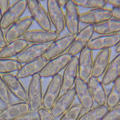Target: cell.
Returning a JSON list of instances; mask_svg holds the SVG:
<instances>
[{"mask_svg":"<svg viewBox=\"0 0 120 120\" xmlns=\"http://www.w3.org/2000/svg\"><path fill=\"white\" fill-rule=\"evenodd\" d=\"M22 66L15 58H0V75L12 73L19 71Z\"/></svg>","mask_w":120,"mask_h":120,"instance_id":"f1b7e54d","label":"cell"},{"mask_svg":"<svg viewBox=\"0 0 120 120\" xmlns=\"http://www.w3.org/2000/svg\"><path fill=\"white\" fill-rule=\"evenodd\" d=\"M105 105H98L81 114L78 120H101L109 110Z\"/></svg>","mask_w":120,"mask_h":120,"instance_id":"83f0119b","label":"cell"},{"mask_svg":"<svg viewBox=\"0 0 120 120\" xmlns=\"http://www.w3.org/2000/svg\"><path fill=\"white\" fill-rule=\"evenodd\" d=\"M82 111L79 104H74L60 117L59 120H78Z\"/></svg>","mask_w":120,"mask_h":120,"instance_id":"4dcf8cb0","label":"cell"},{"mask_svg":"<svg viewBox=\"0 0 120 120\" xmlns=\"http://www.w3.org/2000/svg\"><path fill=\"white\" fill-rule=\"evenodd\" d=\"M94 33L99 35H110L120 33V20L111 18L94 25Z\"/></svg>","mask_w":120,"mask_h":120,"instance_id":"484cf974","label":"cell"},{"mask_svg":"<svg viewBox=\"0 0 120 120\" xmlns=\"http://www.w3.org/2000/svg\"><path fill=\"white\" fill-rule=\"evenodd\" d=\"M75 98L74 87L61 93L50 111L53 118H60L73 105Z\"/></svg>","mask_w":120,"mask_h":120,"instance_id":"4fadbf2b","label":"cell"},{"mask_svg":"<svg viewBox=\"0 0 120 120\" xmlns=\"http://www.w3.org/2000/svg\"><path fill=\"white\" fill-rule=\"evenodd\" d=\"M33 19L30 16L22 17L7 30L5 35L8 43L13 41L23 38L33 24Z\"/></svg>","mask_w":120,"mask_h":120,"instance_id":"30bf717a","label":"cell"},{"mask_svg":"<svg viewBox=\"0 0 120 120\" xmlns=\"http://www.w3.org/2000/svg\"><path fill=\"white\" fill-rule=\"evenodd\" d=\"M120 42V33L110 35H99L93 38L87 47L92 50L111 49Z\"/></svg>","mask_w":120,"mask_h":120,"instance_id":"ffe728a7","label":"cell"},{"mask_svg":"<svg viewBox=\"0 0 120 120\" xmlns=\"http://www.w3.org/2000/svg\"><path fill=\"white\" fill-rule=\"evenodd\" d=\"M75 36L68 34L59 37L50 43L42 57L49 61L66 52L71 45Z\"/></svg>","mask_w":120,"mask_h":120,"instance_id":"8992f818","label":"cell"},{"mask_svg":"<svg viewBox=\"0 0 120 120\" xmlns=\"http://www.w3.org/2000/svg\"><path fill=\"white\" fill-rule=\"evenodd\" d=\"M3 30L0 26V49H1L4 47L7 44Z\"/></svg>","mask_w":120,"mask_h":120,"instance_id":"74e56055","label":"cell"},{"mask_svg":"<svg viewBox=\"0 0 120 120\" xmlns=\"http://www.w3.org/2000/svg\"><path fill=\"white\" fill-rule=\"evenodd\" d=\"M10 94L21 101L27 102V90L20 79L12 73L1 75Z\"/></svg>","mask_w":120,"mask_h":120,"instance_id":"ac0fdd59","label":"cell"},{"mask_svg":"<svg viewBox=\"0 0 120 120\" xmlns=\"http://www.w3.org/2000/svg\"><path fill=\"white\" fill-rule=\"evenodd\" d=\"M111 49L100 50L93 61L91 76L99 78L102 76L110 61Z\"/></svg>","mask_w":120,"mask_h":120,"instance_id":"7402d4cb","label":"cell"},{"mask_svg":"<svg viewBox=\"0 0 120 120\" xmlns=\"http://www.w3.org/2000/svg\"><path fill=\"white\" fill-rule=\"evenodd\" d=\"M40 74L31 77L27 90V102L30 107V111L37 112L42 106V83Z\"/></svg>","mask_w":120,"mask_h":120,"instance_id":"6da1fadb","label":"cell"},{"mask_svg":"<svg viewBox=\"0 0 120 120\" xmlns=\"http://www.w3.org/2000/svg\"><path fill=\"white\" fill-rule=\"evenodd\" d=\"M62 88V75L52 77L43 94L42 107L50 111L61 94Z\"/></svg>","mask_w":120,"mask_h":120,"instance_id":"5b68a950","label":"cell"},{"mask_svg":"<svg viewBox=\"0 0 120 120\" xmlns=\"http://www.w3.org/2000/svg\"><path fill=\"white\" fill-rule=\"evenodd\" d=\"M34 117L33 113L30 112L13 120H33Z\"/></svg>","mask_w":120,"mask_h":120,"instance_id":"8d00e7d4","label":"cell"},{"mask_svg":"<svg viewBox=\"0 0 120 120\" xmlns=\"http://www.w3.org/2000/svg\"><path fill=\"white\" fill-rule=\"evenodd\" d=\"M115 51L117 54H120V42L116 44L115 46Z\"/></svg>","mask_w":120,"mask_h":120,"instance_id":"60d3db41","label":"cell"},{"mask_svg":"<svg viewBox=\"0 0 120 120\" xmlns=\"http://www.w3.org/2000/svg\"><path fill=\"white\" fill-rule=\"evenodd\" d=\"M29 45V43L23 38L13 41L8 43L1 49L0 58L11 59L16 57Z\"/></svg>","mask_w":120,"mask_h":120,"instance_id":"d4e9b609","label":"cell"},{"mask_svg":"<svg viewBox=\"0 0 120 120\" xmlns=\"http://www.w3.org/2000/svg\"><path fill=\"white\" fill-rule=\"evenodd\" d=\"M78 7L91 9L104 8L107 4L105 0H74Z\"/></svg>","mask_w":120,"mask_h":120,"instance_id":"f546056e","label":"cell"},{"mask_svg":"<svg viewBox=\"0 0 120 120\" xmlns=\"http://www.w3.org/2000/svg\"><path fill=\"white\" fill-rule=\"evenodd\" d=\"M120 77V54H117L110 61L102 75L101 81L104 86L113 83Z\"/></svg>","mask_w":120,"mask_h":120,"instance_id":"603a6c76","label":"cell"},{"mask_svg":"<svg viewBox=\"0 0 120 120\" xmlns=\"http://www.w3.org/2000/svg\"><path fill=\"white\" fill-rule=\"evenodd\" d=\"M57 1L60 7L62 9L65 8L68 2L67 0H57Z\"/></svg>","mask_w":120,"mask_h":120,"instance_id":"ab89813d","label":"cell"},{"mask_svg":"<svg viewBox=\"0 0 120 120\" xmlns=\"http://www.w3.org/2000/svg\"><path fill=\"white\" fill-rule=\"evenodd\" d=\"M107 4L112 5L113 7H120V0H107Z\"/></svg>","mask_w":120,"mask_h":120,"instance_id":"f35d334b","label":"cell"},{"mask_svg":"<svg viewBox=\"0 0 120 120\" xmlns=\"http://www.w3.org/2000/svg\"><path fill=\"white\" fill-rule=\"evenodd\" d=\"M48 61L42 57L36 60L24 64L22 66L16 75L19 79L27 78L39 74Z\"/></svg>","mask_w":120,"mask_h":120,"instance_id":"44dd1931","label":"cell"},{"mask_svg":"<svg viewBox=\"0 0 120 120\" xmlns=\"http://www.w3.org/2000/svg\"><path fill=\"white\" fill-rule=\"evenodd\" d=\"M10 2L8 0H0V11L2 15L10 7Z\"/></svg>","mask_w":120,"mask_h":120,"instance_id":"e575fe53","label":"cell"},{"mask_svg":"<svg viewBox=\"0 0 120 120\" xmlns=\"http://www.w3.org/2000/svg\"><path fill=\"white\" fill-rule=\"evenodd\" d=\"M78 77V57H71L67 66L64 69L62 75V93L74 87Z\"/></svg>","mask_w":120,"mask_h":120,"instance_id":"5bb4252c","label":"cell"},{"mask_svg":"<svg viewBox=\"0 0 120 120\" xmlns=\"http://www.w3.org/2000/svg\"><path fill=\"white\" fill-rule=\"evenodd\" d=\"M101 120H120V104L109 109Z\"/></svg>","mask_w":120,"mask_h":120,"instance_id":"d6a6232c","label":"cell"},{"mask_svg":"<svg viewBox=\"0 0 120 120\" xmlns=\"http://www.w3.org/2000/svg\"><path fill=\"white\" fill-rule=\"evenodd\" d=\"M0 50H1V49H0Z\"/></svg>","mask_w":120,"mask_h":120,"instance_id":"f6af8a7d","label":"cell"},{"mask_svg":"<svg viewBox=\"0 0 120 120\" xmlns=\"http://www.w3.org/2000/svg\"><path fill=\"white\" fill-rule=\"evenodd\" d=\"M27 102L19 101L6 105L0 111V120H13L30 112Z\"/></svg>","mask_w":120,"mask_h":120,"instance_id":"d6986e66","label":"cell"},{"mask_svg":"<svg viewBox=\"0 0 120 120\" xmlns=\"http://www.w3.org/2000/svg\"><path fill=\"white\" fill-rule=\"evenodd\" d=\"M94 34L93 25H86L80 29L75 36L73 41L67 53L72 57L77 56L87 47L93 38Z\"/></svg>","mask_w":120,"mask_h":120,"instance_id":"3957f363","label":"cell"},{"mask_svg":"<svg viewBox=\"0 0 120 120\" xmlns=\"http://www.w3.org/2000/svg\"><path fill=\"white\" fill-rule=\"evenodd\" d=\"M27 8L30 16L41 29L52 30L47 11L40 1L37 0H28Z\"/></svg>","mask_w":120,"mask_h":120,"instance_id":"277c9868","label":"cell"},{"mask_svg":"<svg viewBox=\"0 0 120 120\" xmlns=\"http://www.w3.org/2000/svg\"><path fill=\"white\" fill-rule=\"evenodd\" d=\"M112 18L111 9L104 8L90 10L80 15V21L86 25H94Z\"/></svg>","mask_w":120,"mask_h":120,"instance_id":"9a60e30c","label":"cell"},{"mask_svg":"<svg viewBox=\"0 0 120 120\" xmlns=\"http://www.w3.org/2000/svg\"><path fill=\"white\" fill-rule=\"evenodd\" d=\"M47 12L52 26L60 34L65 27L64 13L57 0H48L47 1Z\"/></svg>","mask_w":120,"mask_h":120,"instance_id":"ba28073f","label":"cell"},{"mask_svg":"<svg viewBox=\"0 0 120 120\" xmlns=\"http://www.w3.org/2000/svg\"><path fill=\"white\" fill-rule=\"evenodd\" d=\"M76 97L83 111H87L94 107V101L87 81L78 77L74 86Z\"/></svg>","mask_w":120,"mask_h":120,"instance_id":"8fae6325","label":"cell"},{"mask_svg":"<svg viewBox=\"0 0 120 120\" xmlns=\"http://www.w3.org/2000/svg\"><path fill=\"white\" fill-rule=\"evenodd\" d=\"M39 120H54L49 110L41 107L37 112Z\"/></svg>","mask_w":120,"mask_h":120,"instance_id":"836d02e7","label":"cell"},{"mask_svg":"<svg viewBox=\"0 0 120 120\" xmlns=\"http://www.w3.org/2000/svg\"><path fill=\"white\" fill-rule=\"evenodd\" d=\"M27 8L26 0H18L11 5L8 10L2 15L0 21V26L2 30H7L21 19Z\"/></svg>","mask_w":120,"mask_h":120,"instance_id":"7a4b0ae2","label":"cell"},{"mask_svg":"<svg viewBox=\"0 0 120 120\" xmlns=\"http://www.w3.org/2000/svg\"><path fill=\"white\" fill-rule=\"evenodd\" d=\"M0 101L6 105L12 103L11 94L1 75H0Z\"/></svg>","mask_w":120,"mask_h":120,"instance_id":"1f68e13d","label":"cell"},{"mask_svg":"<svg viewBox=\"0 0 120 120\" xmlns=\"http://www.w3.org/2000/svg\"><path fill=\"white\" fill-rule=\"evenodd\" d=\"M107 95L105 105L109 109L120 104V77L113 83Z\"/></svg>","mask_w":120,"mask_h":120,"instance_id":"4316f807","label":"cell"},{"mask_svg":"<svg viewBox=\"0 0 120 120\" xmlns=\"http://www.w3.org/2000/svg\"><path fill=\"white\" fill-rule=\"evenodd\" d=\"M1 108H0V110H1Z\"/></svg>","mask_w":120,"mask_h":120,"instance_id":"ee69618b","label":"cell"},{"mask_svg":"<svg viewBox=\"0 0 120 120\" xmlns=\"http://www.w3.org/2000/svg\"><path fill=\"white\" fill-rule=\"evenodd\" d=\"M64 9L65 27L69 34L75 36L80 30V14L79 7L74 0H69Z\"/></svg>","mask_w":120,"mask_h":120,"instance_id":"52a82bcc","label":"cell"},{"mask_svg":"<svg viewBox=\"0 0 120 120\" xmlns=\"http://www.w3.org/2000/svg\"><path fill=\"white\" fill-rule=\"evenodd\" d=\"M93 51L86 47L80 53L78 57V77L87 81L91 76L93 67Z\"/></svg>","mask_w":120,"mask_h":120,"instance_id":"2e32d148","label":"cell"},{"mask_svg":"<svg viewBox=\"0 0 120 120\" xmlns=\"http://www.w3.org/2000/svg\"><path fill=\"white\" fill-rule=\"evenodd\" d=\"M2 14L1 11H0V21H1V19L2 18Z\"/></svg>","mask_w":120,"mask_h":120,"instance_id":"7bdbcfd3","label":"cell"},{"mask_svg":"<svg viewBox=\"0 0 120 120\" xmlns=\"http://www.w3.org/2000/svg\"><path fill=\"white\" fill-rule=\"evenodd\" d=\"M111 10L112 18L120 20V7H112Z\"/></svg>","mask_w":120,"mask_h":120,"instance_id":"d590c367","label":"cell"},{"mask_svg":"<svg viewBox=\"0 0 120 120\" xmlns=\"http://www.w3.org/2000/svg\"><path fill=\"white\" fill-rule=\"evenodd\" d=\"M60 34L55 30L36 29L29 30L23 38L31 44L51 43L60 37Z\"/></svg>","mask_w":120,"mask_h":120,"instance_id":"7c38bea8","label":"cell"},{"mask_svg":"<svg viewBox=\"0 0 120 120\" xmlns=\"http://www.w3.org/2000/svg\"><path fill=\"white\" fill-rule=\"evenodd\" d=\"M50 43L31 44L29 45L15 59L21 64H25L40 59L43 56Z\"/></svg>","mask_w":120,"mask_h":120,"instance_id":"e0dca14e","label":"cell"},{"mask_svg":"<svg viewBox=\"0 0 120 120\" xmlns=\"http://www.w3.org/2000/svg\"><path fill=\"white\" fill-rule=\"evenodd\" d=\"M33 120H39V119L38 116H35L34 117Z\"/></svg>","mask_w":120,"mask_h":120,"instance_id":"b9f144b4","label":"cell"},{"mask_svg":"<svg viewBox=\"0 0 120 120\" xmlns=\"http://www.w3.org/2000/svg\"><path fill=\"white\" fill-rule=\"evenodd\" d=\"M72 57L66 52L48 61L39 74L40 76L42 78H52L60 74L67 66Z\"/></svg>","mask_w":120,"mask_h":120,"instance_id":"9c48e42d","label":"cell"},{"mask_svg":"<svg viewBox=\"0 0 120 120\" xmlns=\"http://www.w3.org/2000/svg\"><path fill=\"white\" fill-rule=\"evenodd\" d=\"M87 83L94 102L99 106L105 105L107 94L104 86L99 78L91 76Z\"/></svg>","mask_w":120,"mask_h":120,"instance_id":"cb8c5ba5","label":"cell"}]
</instances>
